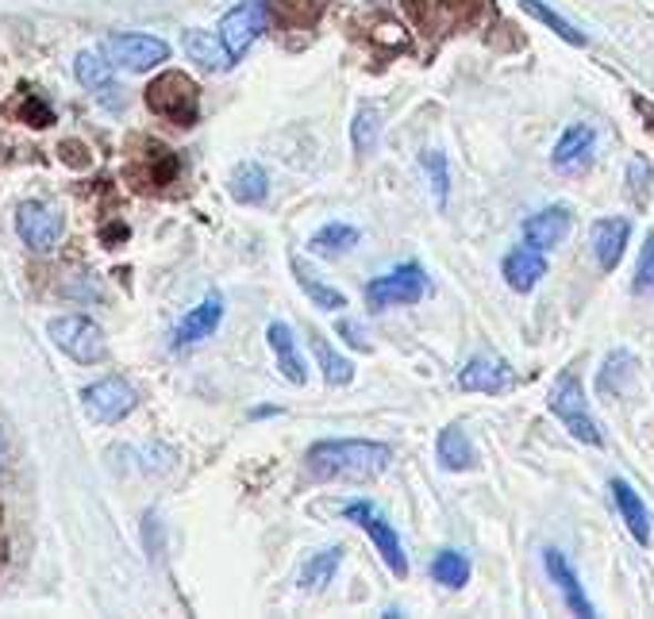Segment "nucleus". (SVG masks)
<instances>
[{
  "label": "nucleus",
  "instance_id": "obj_12",
  "mask_svg": "<svg viewBox=\"0 0 654 619\" xmlns=\"http://www.w3.org/2000/svg\"><path fill=\"white\" fill-rule=\"evenodd\" d=\"M224 324V296H205V301L197 304V308H189L181 319H177L174 327V347L185 350V347H197V343L212 339L216 327Z\"/></svg>",
  "mask_w": 654,
  "mask_h": 619
},
{
  "label": "nucleus",
  "instance_id": "obj_9",
  "mask_svg": "<svg viewBox=\"0 0 654 619\" xmlns=\"http://www.w3.org/2000/svg\"><path fill=\"white\" fill-rule=\"evenodd\" d=\"M15 231H20L23 246H31L35 254H46L62 243L66 220H62L59 208L43 204V200H23V204L15 208Z\"/></svg>",
  "mask_w": 654,
  "mask_h": 619
},
{
  "label": "nucleus",
  "instance_id": "obj_28",
  "mask_svg": "<svg viewBox=\"0 0 654 619\" xmlns=\"http://www.w3.org/2000/svg\"><path fill=\"white\" fill-rule=\"evenodd\" d=\"M309 339H312V354H316L320 369H324V381L331 385V389H343V385H351L354 381V361L343 358V354L331 347V343L320 332H312Z\"/></svg>",
  "mask_w": 654,
  "mask_h": 619
},
{
  "label": "nucleus",
  "instance_id": "obj_15",
  "mask_svg": "<svg viewBox=\"0 0 654 619\" xmlns=\"http://www.w3.org/2000/svg\"><path fill=\"white\" fill-rule=\"evenodd\" d=\"M500 273H505L512 293H536L539 281L547 277V251H539V246H531V243L512 246V251L505 254V262H500Z\"/></svg>",
  "mask_w": 654,
  "mask_h": 619
},
{
  "label": "nucleus",
  "instance_id": "obj_3",
  "mask_svg": "<svg viewBox=\"0 0 654 619\" xmlns=\"http://www.w3.org/2000/svg\"><path fill=\"white\" fill-rule=\"evenodd\" d=\"M147 108L177 127H193L200 119V88L193 77L169 70L147 85Z\"/></svg>",
  "mask_w": 654,
  "mask_h": 619
},
{
  "label": "nucleus",
  "instance_id": "obj_10",
  "mask_svg": "<svg viewBox=\"0 0 654 619\" xmlns=\"http://www.w3.org/2000/svg\"><path fill=\"white\" fill-rule=\"evenodd\" d=\"M262 31H266V4L262 0H239V4L220 20V39H224V46H228L236 62L258 43Z\"/></svg>",
  "mask_w": 654,
  "mask_h": 619
},
{
  "label": "nucleus",
  "instance_id": "obj_18",
  "mask_svg": "<svg viewBox=\"0 0 654 619\" xmlns=\"http://www.w3.org/2000/svg\"><path fill=\"white\" fill-rule=\"evenodd\" d=\"M593 147H596V132L589 124H570L567 132L554 143V170L559 174H581L589 162H593Z\"/></svg>",
  "mask_w": 654,
  "mask_h": 619
},
{
  "label": "nucleus",
  "instance_id": "obj_24",
  "mask_svg": "<svg viewBox=\"0 0 654 619\" xmlns=\"http://www.w3.org/2000/svg\"><path fill=\"white\" fill-rule=\"evenodd\" d=\"M635 354L632 350H609V358L601 361V374H596V392L601 397H624L635 381Z\"/></svg>",
  "mask_w": 654,
  "mask_h": 619
},
{
  "label": "nucleus",
  "instance_id": "obj_21",
  "mask_svg": "<svg viewBox=\"0 0 654 619\" xmlns=\"http://www.w3.org/2000/svg\"><path fill=\"white\" fill-rule=\"evenodd\" d=\"M181 46H185V54H189V62H197V66L208 70V74H220V70H228L231 62H236L216 31H200V28L185 31Z\"/></svg>",
  "mask_w": 654,
  "mask_h": 619
},
{
  "label": "nucleus",
  "instance_id": "obj_6",
  "mask_svg": "<svg viewBox=\"0 0 654 619\" xmlns=\"http://www.w3.org/2000/svg\"><path fill=\"white\" fill-rule=\"evenodd\" d=\"M432 293V277L419 262H405L397 270L382 273L366 285V304L374 312L382 308H401V304H419Z\"/></svg>",
  "mask_w": 654,
  "mask_h": 619
},
{
  "label": "nucleus",
  "instance_id": "obj_31",
  "mask_svg": "<svg viewBox=\"0 0 654 619\" xmlns=\"http://www.w3.org/2000/svg\"><path fill=\"white\" fill-rule=\"evenodd\" d=\"M520 8L531 15V20H539V23H543V28H551L554 35L562 39V43H570V46H585V43H589V39L581 35L578 28H573V23L567 20V15L554 12V8L547 4V0H520Z\"/></svg>",
  "mask_w": 654,
  "mask_h": 619
},
{
  "label": "nucleus",
  "instance_id": "obj_11",
  "mask_svg": "<svg viewBox=\"0 0 654 619\" xmlns=\"http://www.w3.org/2000/svg\"><path fill=\"white\" fill-rule=\"evenodd\" d=\"M627 239H632V220L627 216H601L589 231V251H593L596 265L604 273H612L620 265L627 251Z\"/></svg>",
  "mask_w": 654,
  "mask_h": 619
},
{
  "label": "nucleus",
  "instance_id": "obj_5",
  "mask_svg": "<svg viewBox=\"0 0 654 619\" xmlns=\"http://www.w3.org/2000/svg\"><path fill=\"white\" fill-rule=\"evenodd\" d=\"M343 520L346 524H359L366 531V538L374 543V550L382 554V562L390 566L393 577H408V554H405V543H401L397 527L385 520L382 508H374L370 501H354L343 508Z\"/></svg>",
  "mask_w": 654,
  "mask_h": 619
},
{
  "label": "nucleus",
  "instance_id": "obj_29",
  "mask_svg": "<svg viewBox=\"0 0 654 619\" xmlns=\"http://www.w3.org/2000/svg\"><path fill=\"white\" fill-rule=\"evenodd\" d=\"M432 577L435 585H447V589H466L470 585V558L455 546H447L432 558Z\"/></svg>",
  "mask_w": 654,
  "mask_h": 619
},
{
  "label": "nucleus",
  "instance_id": "obj_4",
  "mask_svg": "<svg viewBox=\"0 0 654 619\" xmlns=\"http://www.w3.org/2000/svg\"><path fill=\"white\" fill-rule=\"evenodd\" d=\"M46 335L77 366H101L108 358V339H104L101 324H93L89 316H54L46 324Z\"/></svg>",
  "mask_w": 654,
  "mask_h": 619
},
{
  "label": "nucleus",
  "instance_id": "obj_19",
  "mask_svg": "<svg viewBox=\"0 0 654 619\" xmlns=\"http://www.w3.org/2000/svg\"><path fill=\"white\" fill-rule=\"evenodd\" d=\"M609 493H612V504H616V512H620V524L632 531V538L640 546H651V512H647V504H643V496L632 489V481L612 478Z\"/></svg>",
  "mask_w": 654,
  "mask_h": 619
},
{
  "label": "nucleus",
  "instance_id": "obj_2",
  "mask_svg": "<svg viewBox=\"0 0 654 619\" xmlns=\"http://www.w3.org/2000/svg\"><path fill=\"white\" fill-rule=\"evenodd\" d=\"M551 412L559 416V423L578 442H585V447H604V431H601V423L593 420V412H589L585 385H581L578 369H567V374L554 381V389H551Z\"/></svg>",
  "mask_w": 654,
  "mask_h": 619
},
{
  "label": "nucleus",
  "instance_id": "obj_36",
  "mask_svg": "<svg viewBox=\"0 0 654 619\" xmlns=\"http://www.w3.org/2000/svg\"><path fill=\"white\" fill-rule=\"evenodd\" d=\"M20 116L28 119L31 127H46V124H51V119H54V112L46 108V104L39 101V96H28V101L20 104Z\"/></svg>",
  "mask_w": 654,
  "mask_h": 619
},
{
  "label": "nucleus",
  "instance_id": "obj_14",
  "mask_svg": "<svg viewBox=\"0 0 654 619\" xmlns=\"http://www.w3.org/2000/svg\"><path fill=\"white\" fill-rule=\"evenodd\" d=\"M543 566H547V577L559 585V592H562V600H567L570 612L581 616V619H593L596 616V605L589 600V592L581 589V577L573 574V566H570L567 554L554 550V546H547V550H543Z\"/></svg>",
  "mask_w": 654,
  "mask_h": 619
},
{
  "label": "nucleus",
  "instance_id": "obj_20",
  "mask_svg": "<svg viewBox=\"0 0 654 619\" xmlns=\"http://www.w3.org/2000/svg\"><path fill=\"white\" fill-rule=\"evenodd\" d=\"M266 343H270L273 358H278L281 377H286L289 385H304V381H309V366H304V358H301V347H297L293 327L281 324V319H273V324L266 327Z\"/></svg>",
  "mask_w": 654,
  "mask_h": 619
},
{
  "label": "nucleus",
  "instance_id": "obj_22",
  "mask_svg": "<svg viewBox=\"0 0 654 619\" xmlns=\"http://www.w3.org/2000/svg\"><path fill=\"white\" fill-rule=\"evenodd\" d=\"M435 458H439V465L447 473H463L478 465V450H474L470 436H466L458 423H447V428L439 431V439H435Z\"/></svg>",
  "mask_w": 654,
  "mask_h": 619
},
{
  "label": "nucleus",
  "instance_id": "obj_30",
  "mask_svg": "<svg viewBox=\"0 0 654 619\" xmlns=\"http://www.w3.org/2000/svg\"><path fill=\"white\" fill-rule=\"evenodd\" d=\"M382 143V108L377 104H362L351 119V147L354 155H370Z\"/></svg>",
  "mask_w": 654,
  "mask_h": 619
},
{
  "label": "nucleus",
  "instance_id": "obj_26",
  "mask_svg": "<svg viewBox=\"0 0 654 619\" xmlns=\"http://www.w3.org/2000/svg\"><path fill=\"white\" fill-rule=\"evenodd\" d=\"M339 566H343V546H328V550L312 554V558L304 562V566H301V577H297V585H301L304 592L328 589V585L335 581Z\"/></svg>",
  "mask_w": 654,
  "mask_h": 619
},
{
  "label": "nucleus",
  "instance_id": "obj_13",
  "mask_svg": "<svg viewBox=\"0 0 654 619\" xmlns=\"http://www.w3.org/2000/svg\"><path fill=\"white\" fill-rule=\"evenodd\" d=\"M573 231V212L567 204H547L536 216L523 220V243L539 246V251H554L559 243H567Z\"/></svg>",
  "mask_w": 654,
  "mask_h": 619
},
{
  "label": "nucleus",
  "instance_id": "obj_7",
  "mask_svg": "<svg viewBox=\"0 0 654 619\" xmlns=\"http://www.w3.org/2000/svg\"><path fill=\"white\" fill-rule=\"evenodd\" d=\"M82 405L89 412V420L96 423H120L127 420V416L139 408V392H135L132 381H124V377H101V381L85 385L82 389Z\"/></svg>",
  "mask_w": 654,
  "mask_h": 619
},
{
  "label": "nucleus",
  "instance_id": "obj_27",
  "mask_svg": "<svg viewBox=\"0 0 654 619\" xmlns=\"http://www.w3.org/2000/svg\"><path fill=\"white\" fill-rule=\"evenodd\" d=\"M293 277H297V285H301V293L312 301V308H320V312L346 308V296L339 293V288H331L328 281H320L316 273H312L301 259H293Z\"/></svg>",
  "mask_w": 654,
  "mask_h": 619
},
{
  "label": "nucleus",
  "instance_id": "obj_33",
  "mask_svg": "<svg viewBox=\"0 0 654 619\" xmlns=\"http://www.w3.org/2000/svg\"><path fill=\"white\" fill-rule=\"evenodd\" d=\"M627 192H632L635 208H647L651 204V192H654V170L643 155H635L627 162Z\"/></svg>",
  "mask_w": 654,
  "mask_h": 619
},
{
  "label": "nucleus",
  "instance_id": "obj_1",
  "mask_svg": "<svg viewBox=\"0 0 654 619\" xmlns=\"http://www.w3.org/2000/svg\"><path fill=\"white\" fill-rule=\"evenodd\" d=\"M304 462L316 481H374L390 470L393 447L374 439H324L312 442Z\"/></svg>",
  "mask_w": 654,
  "mask_h": 619
},
{
  "label": "nucleus",
  "instance_id": "obj_17",
  "mask_svg": "<svg viewBox=\"0 0 654 619\" xmlns=\"http://www.w3.org/2000/svg\"><path fill=\"white\" fill-rule=\"evenodd\" d=\"M458 389H463V392H486V397H497V392H508V389H512V369H508V361L486 358V354H478V358L466 361L463 374H458Z\"/></svg>",
  "mask_w": 654,
  "mask_h": 619
},
{
  "label": "nucleus",
  "instance_id": "obj_35",
  "mask_svg": "<svg viewBox=\"0 0 654 619\" xmlns=\"http://www.w3.org/2000/svg\"><path fill=\"white\" fill-rule=\"evenodd\" d=\"M335 335H339V339H343L351 350H359V354H370V350H374V343L366 339V332H362V324H359V319H351V316L339 319V324H335Z\"/></svg>",
  "mask_w": 654,
  "mask_h": 619
},
{
  "label": "nucleus",
  "instance_id": "obj_23",
  "mask_svg": "<svg viewBox=\"0 0 654 619\" xmlns=\"http://www.w3.org/2000/svg\"><path fill=\"white\" fill-rule=\"evenodd\" d=\"M228 192H231V200L243 208L266 204V197H270V174L258 162H239L228 177Z\"/></svg>",
  "mask_w": 654,
  "mask_h": 619
},
{
  "label": "nucleus",
  "instance_id": "obj_34",
  "mask_svg": "<svg viewBox=\"0 0 654 619\" xmlns=\"http://www.w3.org/2000/svg\"><path fill=\"white\" fill-rule=\"evenodd\" d=\"M632 288L640 296L654 293V231H647V239H643V251H640V262H635V281Z\"/></svg>",
  "mask_w": 654,
  "mask_h": 619
},
{
  "label": "nucleus",
  "instance_id": "obj_8",
  "mask_svg": "<svg viewBox=\"0 0 654 619\" xmlns=\"http://www.w3.org/2000/svg\"><path fill=\"white\" fill-rule=\"evenodd\" d=\"M104 54L112 66L127 70V74H147V70L163 66L169 59V43L158 35H139V31H120V35L104 39Z\"/></svg>",
  "mask_w": 654,
  "mask_h": 619
},
{
  "label": "nucleus",
  "instance_id": "obj_16",
  "mask_svg": "<svg viewBox=\"0 0 654 619\" xmlns=\"http://www.w3.org/2000/svg\"><path fill=\"white\" fill-rule=\"evenodd\" d=\"M74 74H77V82L89 88V93H96V101H101V104H108V108H120V104H124V96H120L124 88H120L116 77H112V59H108V54H93V51L77 54Z\"/></svg>",
  "mask_w": 654,
  "mask_h": 619
},
{
  "label": "nucleus",
  "instance_id": "obj_25",
  "mask_svg": "<svg viewBox=\"0 0 654 619\" xmlns=\"http://www.w3.org/2000/svg\"><path fill=\"white\" fill-rule=\"evenodd\" d=\"M359 239H362V231L354 228V223L335 220V223H324V228L309 239V251L316 254V259L335 262V259H343V254H351L354 246H359Z\"/></svg>",
  "mask_w": 654,
  "mask_h": 619
},
{
  "label": "nucleus",
  "instance_id": "obj_32",
  "mask_svg": "<svg viewBox=\"0 0 654 619\" xmlns=\"http://www.w3.org/2000/svg\"><path fill=\"white\" fill-rule=\"evenodd\" d=\"M419 166H424L427 185H432V192H435V204L447 208V197H450V170H447V155H443V150H424V155H419Z\"/></svg>",
  "mask_w": 654,
  "mask_h": 619
}]
</instances>
